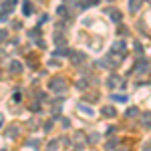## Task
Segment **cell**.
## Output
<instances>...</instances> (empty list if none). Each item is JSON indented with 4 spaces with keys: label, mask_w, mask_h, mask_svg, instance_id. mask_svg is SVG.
I'll return each instance as SVG.
<instances>
[{
    "label": "cell",
    "mask_w": 151,
    "mask_h": 151,
    "mask_svg": "<svg viewBox=\"0 0 151 151\" xmlns=\"http://www.w3.org/2000/svg\"><path fill=\"white\" fill-rule=\"evenodd\" d=\"M129 10H131V12L139 10V0H129Z\"/></svg>",
    "instance_id": "obj_8"
},
{
    "label": "cell",
    "mask_w": 151,
    "mask_h": 151,
    "mask_svg": "<svg viewBox=\"0 0 151 151\" xmlns=\"http://www.w3.org/2000/svg\"><path fill=\"white\" fill-rule=\"evenodd\" d=\"M111 18H113V22H121V18H123V14L119 10H111Z\"/></svg>",
    "instance_id": "obj_7"
},
{
    "label": "cell",
    "mask_w": 151,
    "mask_h": 151,
    "mask_svg": "<svg viewBox=\"0 0 151 151\" xmlns=\"http://www.w3.org/2000/svg\"><path fill=\"white\" fill-rule=\"evenodd\" d=\"M50 89H52L55 93H63L67 87H65V81H63V79H55V81H50Z\"/></svg>",
    "instance_id": "obj_1"
},
{
    "label": "cell",
    "mask_w": 151,
    "mask_h": 151,
    "mask_svg": "<svg viewBox=\"0 0 151 151\" xmlns=\"http://www.w3.org/2000/svg\"><path fill=\"white\" fill-rule=\"evenodd\" d=\"M79 111H81V113H87V115L89 117H95V109H91V107H89V105H79Z\"/></svg>",
    "instance_id": "obj_2"
},
{
    "label": "cell",
    "mask_w": 151,
    "mask_h": 151,
    "mask_svg": "<svg viewBox=\"0 0 151 151\" xmlns=\"http://www.w3.org/2000/svg\"><path fill=\"white\" fill-rule=\"evenodd\" d=\"M119 83H121V79H119L117 75H111V77L107 79V85H109L111 89H115V87H117V85H119Z\"/></svg>",
    "instance_id": "obj_3"
},
{
    "label": "cell",
    "mask_w": 151,
    "mask_h": 151,
    "mask_svg": "<svg viewBox=\"0 0 151 151\" xmlns=\"http://www.w3.org/2000/svg\"><path fill=\"white\" fill-rule=\"evenodd\" d=\"M28 145H32V147H38V145H40V141H38V139H30V141H28Z\"/></svg>",
    "instance_id": "obj_16"
},
{
    "label": "cell",
    "mask_w": 151,
    "mask_h": 151,
    "mask_svg": "<svg viewBox=\"0 0 151 151\" xmlns=\"http://www.w3.org/2000/svg\"><path fill=\"white\" fill-rule=\"evenodd\" d=\"M145 69H147V60H139V63L135 65V70H137V73H143Z\"/></svg>",
    "instance_id": "obj_10"
},
{
    "label": "cell",
    "mask_w": 151,
    "mask_h": 151,
    "mask_svg": "<svg viewBox=\"0 0 151 151\" xmlns=\"http://www.w3.org/2000/svg\"><path fill=\"white\" fill-rule=\"evenodd\" d=\"M99 0H81V6L83 8H89V6H95Z\"/></svg>",
    "instance_id": "obj_11"
},
{
    "label": "cell",
    "mask_w": 151,
    "mask_h": 151,
    "mask_svg": "<svg viewBox=\"0 0 151 151\" xmlns=\"http://www.w3.org/2000/svg\"><path fill=\"white\" fill-rule=\"evenodd\" d=\"M2 38H6V32H2V30H0V40H2Z\"/></svg>",
    "instance_id": "obj_18"
},
{
    "label": "cell",
    "mask_w": 151,
    "mask_h": 151,
    "mask_svg": "<svg viewBox=\"0 0 151 151\" xmlns=\"http://www.w3.org/2000/svg\"><path fill=\"white\" fill-rule=\"evenodd\" d=\"M70 52H73L70 48H57L52 55H55V57H70Z\"/></svg>",
    "instance_id": "obj_4"
},
{
    "label": "cell",
    "mask_w": 151,
    "mask_h": 151,
    "mask_svg": "<svg viewBox=\"0 0 151 151\" xmlns=\"http://www.w3.org/2000/svg\"><path fill=\"white\" fill-rule=\"evenodd\" d=\"M115 145H117V141H115V139H111V141H109V143H107V149H113Z\"/></svg>",
    "instance_id": "obj_17"
},
{
    "label": "cell",
    "mask_w": 151,
    "mask_h": 151,
    "mask_svg": "<svg viewBox=\"0 0 151 151\" xmlns=\"http://www.w3.org/2000/svg\"><path fill=\"white\" fill-rule=\"evenodd\" d=\"M113 101H117V103H125L127 97H125V95H113Z\"/></svg>",
    "instance_id": "obj_12"
},
{
    "label": "cell",
    "mask_w": 151,
    "mask_h": 151,
    "mask_svg": "<svg viewBox=\"0 0 151 151\" xmlns=\"http://www.w3.org/2000/svg\"><path fill=\"white\" fill-rule=\"evenodd\" d=\"M32 8H30V2H24V14H30Z\"/></svg>",
    "instance_id": "obj_15"
},
{
    "label": "cell",
    "mask_w": 151,
    "mask_h": 151,
    "mask_svg": "<svg viewBox=\"0 0 151 151\" xmlns=\"http://www.w3.org/2000/svg\"><path fill=\"white\" fill-rule=\"evenodd\" d=\"M101 113H103V115H107V117H115L117 115V111L113 109V107H103V109H101Z\"/></svg>",
    "instance_id": "obj_5"
},
{
    "label": "cell",
    "mask_w": 151,
    "mask_h": 151,
    "mask_svg": "<svg viewBox=\"0 0 151 151\" xmlns=\"http://www.w3.org/2000/svg\"><path fill=\"white\" fill-rule=\"evenodd\" d=\"M83 58H85V52H79V55H75V52H70V60H73V63H81Z\"/></svg>",
    "instance_id": "obj_9"
},
{
    "label": "cell",
    "mask_w": 151,
    "mask_h": 151,
    "mask_svg": "<svg viewBox=\"0 0 151 151\" xmlns=\"http://www.w3.org/2000/svg\"><path fill=\"white\" fill-rule=\"evenodd\" d=\"M10 70L12 73H20V70H22V65H20L18 60H12L10 63Z\"/></svg>",
    "instance_id": "obj_6"
},
{
    "label": "cell",
    "mask_w": 151,
    "mask_h": 151,
    "mask_svg": "<svg viewBox=\"0 0 151 151\" xmlns=\"http://www.w3.org/2000/svg\"><path fill=\"white\" fill-rule=\"evenodd\" d=\"M113 50H125V42H115L113 45Z\"/></svg>",
    "instance_id": "obj_14"
},
{
    "label": "cell",
    "mask_w": 151,
    "mask_h": 151,
    "mask_svg": "<svg viewBox=\"0 0 151 151\" xmlns=\"http://www.w3.org/2000/svg\"><path fill=\"white\" fill-rule=\"evenodd\" d=\"M137 115H139V109H137V107H133V109L127 111V117H137Z\"/></svg>",
    "instance_id": "obj_13"
}]
</instances>
